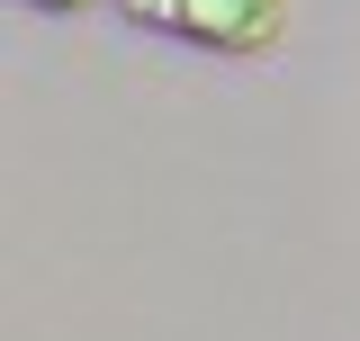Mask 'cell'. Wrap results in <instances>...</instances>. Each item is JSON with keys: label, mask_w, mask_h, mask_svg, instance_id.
Segmentation results:
<instances>
[{"label": "cell", "mask_w": 360, "mask_h": 341, "mask_svg": "<svg viewBox=\"0 0 360 341\" xmlns=\"http://www.w3.org/2000/svg\"><path fill=\"white\" fill-rule=\"evenodd\" d=\"M117 18L180 36L198 54H270L288 36V0H117Z\"/></svg>", "instance_id": "cell-1"}, {"label": "cell", "mask_w": 360, "mask_h": 341, "mask_svg": "<svg viewBox=\"0 0 360 341\" xmlns=\"http://www.w3.org/2000/svg\"><path fill=\"white\" fill-rule=\"evenodd\" d=\"M27 9H45V18H82V9H99V0H27Z\"/></svg>", "instance_id": "cell-2"}]
</instances>
